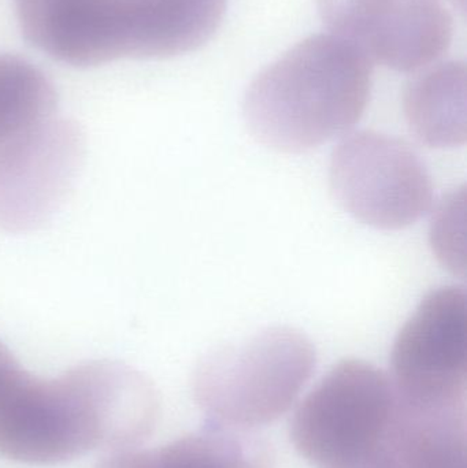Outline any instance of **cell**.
Instances as JSON below:
<instances>
[{"instance_id":"3","label":"cell","mask_w":467,"mask_h":468,"mask_svg":"<svg viewBox=\"0 0 467 468\" xmlns=\"http://www.w3.org/2000/svg\"><path fill=\"white\" fill-rule=\"evenodd\" d=\"M315 362L306 335L292 327H269L206 355L195 368L194 399L210 425L251 431L293 406Z\"/></svg>"},{"instance_id":"4","label":"cell","mask_w":467,"mask_h":468,"mask_svg":"<svg viewBox=\"0 0 467 468\" xmlns=\"http://www.w3.org/2000/svg\"><path fill=\"white\" fill-rule=\"evenodd\" d=\"M397 407L384 371L365 360H342L296 409L291 440L313 466L356 467L380 447Z\"/></svg>"},{"instance_id":"7","label":"cell","mask_w":467,"mask_h":468,"mask_svg":"<svg viewBox=\"0 0 467 468\" xmlns=\"http://www.w3.org/2000/svg\"><path fill=\"white\" fill-rule=\"evenodd\" d=\"M398 399L416 409H466V291L430 292L400 329L391 355Z\"/></svg>"},{"instance_id":"2","label":"cell","mask_w":467,"mask_h":468,"mask_svg":"<svg viewBox=\"0 0 467 468\" xmlns=\"http://www.w3.org/2000/svg\"><path fill=\"white\" fill-rule=\"evenodd\" d=\"M372 73L373 63L348 41L309 36L255 77L244 99L247 126L279 153L320 147L359 122Z\"/></svg>"},{"instance_id":"11","label":"cell","mask_w":467,"mask_h":468,"mask_svg":"<svg viewBox=\"0 0 467 468\" xmlns=\"http://www.w3.org/2000/svg\"><path fill=\"white\" fill-rule=\"evenodd\" d=\"M98 468H274L273 450L251 431L210 425L156 450L109 453Z\"/></svg>"},{"instance_id":"1","label":"cell","mask_w":467,"mask_h":468,"mask_svg":"<svg viewBox=\"0 0 467 468\" xmlns=\"http://www.w3.org/2000/svg\"><path fill=\"white\" fill-rule=\"evenodd\" d=\"M159 415L158 390L131 366L92 360L38 378L0 341V456L8 461L54 466L93 451L134 450Z\"/></svg>"},{"instance_id":"9","label":"cell","mask_w":467,"mask_h":468,"mask_svg":"<svg viewBox=\"0 0 467 468\" xmlns=\"http://www.w3.org/2000/svg\"><path fill=\"white\" fill-rule=\"evenodd\" d=\"M22 36L58 62L92 68L129 58V0H14Z\"/></svg>"},{"instance_id":"13","label":"cell","mask_w":467,"mask_h":468,"mask_svg":"<svg viewBox=\"0 0 467 468\" xmlns=\"http://www.w3.org/2000/svg\"><path fill=\"white\" fill-rule=\"evenodd\" d=\"M465 189L447 197L433 217L430 241L441 263L455 274H465Z\"/></svg>"},{"instance_id":"12","label":"cell","mask_w":467,"mask_h":468,"mask_svg":"<svg viewBox=\"0 0 467 468\" xmlns=\"http://www.w3.org/2000/svg\"><path fill=\"white\" fill-rule=\"evenodd\" d=\"M466 65L435 63L411 80L403 110L411 133L432 148H452L467 140Z\"/></svg>"},{"instance_id":"10","label":"cell","mask_w":467,"mask_h":468,"mask_svg":"<svg viewBox=\"0 0 467 468\" xmlns=\"http://www.w3.org/2000/svg\"><path fill=\"white\" fill-rule=\"evenodd\" d=\"M366 468H467L466 409L430 410L398 399L394 420Z\"/></svg>"},{"instance_id":"6","label":"cell","mask_w":467,"mask_h":468,"mask_svg":"<svg viewBox=\"0 0 467 468\" xmlns=\"http://www.w3.org/2000/svg\"><path fill=\"white\" fill-rule=\"evenodd\" d=\"M80 126L60 112L0 136V229H38L57 213L84 159Z\"/></svg>"},{"instance_id":"8","label":"cell","mask_w":467,"mask_h":468,"mask_svg":"<svg viewBox=\"0 0 467 468\" xmlns=\"http://www.w3.org/2000/svg\"><path fill=\"white\" fill-rule=\"evenodd\" d=\"M317 7L332 35L400 73L435 65L454 36L443 0H317Z\"/></svg>"},{"instance_id":"14","label":"cell","mask_w":467,"mask_h":468,"mask_svg":"<svg viewBox=\"0 0 467 468\" xmlns=\"http://www.w3.org/2000/svg\"><path fill=\"white\" fill-rule=\"evenodd\" d=\"M455 3L461 2V5L465 8V0H454Z\"/></svg>"},{"instance_id":"5","label":"cell","mask_w":467,"mask_h":468,"mask_svg":"<svg viewBox=\"0 0 467 468\" xmlns=\"http://www.w3.org/2000/svg\"><path fill=\"white\" fill-rule=\"evenodd\" d=\"M329 186L345 213L381 230L411 227L433 203L432 178L416 151L373 131L348 134L334 148Z\"/></svg>"}]
</instances>
